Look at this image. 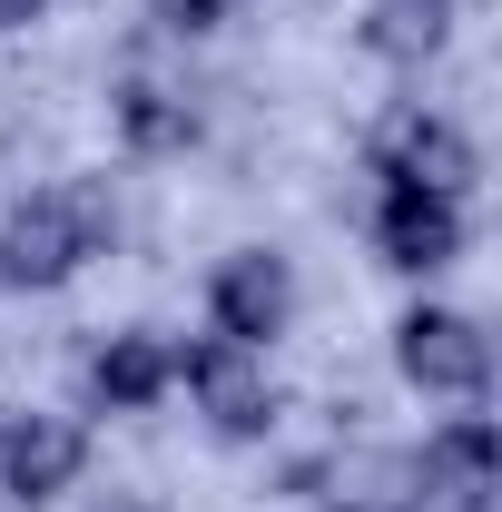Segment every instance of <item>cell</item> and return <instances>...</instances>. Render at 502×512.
Wrapping results in <instances>:
<instances>
[{"mask_svg": "<svg viewBox=\"0 0 502 512\" xmlns=\"http://www.w3.org/2000/svg\"><path fill=\"white\" fill-rule=\"evenodd\" d=\"M394 365H404L414 394H443V404H483L493 394V345H483V325L453 316V306H414L394 325Z\"/></svg>", "mask_w": 502, "mask_h": 512, "instance_id": "obj_3", "label": "cell"}, {"mask_svg": "<svg viewBox=\"0 0 502 512\" xmlns=\"http://www.w3.org/2000/svg\"><path fill=\"white\" fill-rule=\"evenodd\" d=\"M178 384H188V404L207 414L217 444H256V434L276 424V384H266V355H256V345L197 335V345H178Z\"/></svg>", "mask_w": 502, "mask_h": 512, "instance_id": "obj_2", "label": "cell"}, {"mask_svg": "<svg viewBox=\"0 0 502 512\" xmlns=\"http://www.w3.org/2000/svg\"><path fill=\"white\" fill-rule=\"evenodd\" d=\"M375 178L463 197V188H473V138H463L453 119H434V109H404V119L384 128V148H375Z\"/></svg>", "mask_w": 502, "mask_h": 512, "instance_id": "obj_7", "label": "cell"}, {"mask_svg": "<svg viewBox=\"0 0 502 512\" xmlns=\"http://www.w3.org/2000/svg\"><path fill=\"white\" fill-rule=\"evenodd\" d=\"M375 247H384V266H404V276L453 266V256H463V197L394 188V178H384V197H375Z\"/></svg>", "mask_w": 502, "mask_h": 512, "instance_id": "obj_6", "label": "cell"}, {"mask_svg": "<svg viewBox=\"0 0 502 512\" xmlns=\"http://www.w3.org/2000/svg\"><path fill=\"white\" fill-rule=\"evenodd\" d=\"M40 10H50V0H0V30H30Z\"/></svg>", "mask_w": 502, "mask_h": 512, "instance_id": "obj_13", "label": "cell"}, {"mask_svg": "<svg viewBox=\"0 0 502 512\" xmlns=\"http://www.w3.org/2000/svg\"><path fill=\"white\" fill-rule=\"evenodd\" d=\"M168 384H178V345L148 335V325H128V335H109V345L89 355V404H99V414H148Z\"/></svg>", "mask_w": 502, "mask_h": 512, "instance_id": "obj_8", "label": "cell"}, {"mask_svg": "<svg viewBox=\"0 0 502 512\" xmlns=\"http://www.w3.org/2000/svg\"><path fill=\"white\" fill-rule=\"evenodd\" d=\"M148 20H158V30H178V40H207V30L227 20V0H148Z\"/></svg>", "mask_w": 502, "mask_h": 512, "instance_id": "obj_12", "label": "cell"}, {"mask_svg": "<svg viewBox=\"0 0 502 512\" xmlns=\"http://www.w3.org/2000/svg\"><path fill=\"white\" fill-rule=\"evenodd\" d=\"M335 512H414V453H355L335 463Z\"/></svg>", "mask_w": 502, "mask_h": 512, "instance_id": "obj_10", "label": "cell"}, {"mask_svg": "<svg viewBox=\"0 0 502 512\" xmlns=\"http://www.w3.org/2000/svg\"><path fill=\"white\" fill-rule=\"evenodd\" d=\"M119 207L99 178H50L0 217V286H69L89 256H109Z\"/></svg>", "mask_w": 502, "mask_h": 512, "instance_id": "obj_1", "label": "cell"}, {"mask_svg": "<svg viewBox=\"0 0 502 512\" xmlns=\"http://www.w3.org/2000/svg\"><path fill=\"white\" fill-rule=\"evenodd\" d=\"M119 119H128V138H138V148H178V138H188V109H168V89H148V79H128L119 89Z\"/></svg>", "mask_w": 502, "mask_h": 512, "instance_id": "obj_11", "label": "cell"}, {"mask_svg": "<svg viewBox=\"0 0 502 512\" xmlns=\"http://www.w3.org/2000/svg\"><path fill=\"white\" fill-rule=\"evenodd\" d=\"M89 463V424L79 414H10L0 424V493L10 503H60Z\"/></svg>", "mask_w": 502, "mask_h": 512, "instance_id": "obj_5", "label": "cell"}, {"mask_svg": "<svg viewBox=\"0 0 502 512\" xmlns=\"http://www.w3.org/2000/svg\"><path fill=\"white\" fill-rule=\"evenodd\" d=\"M443 30H453V0H375L365 10V50L375 60H434L443 50Z\"/></svg>", "mask_w": 502, "mask_h": 512, "instance_id": "obj_9", "label": "cell"}, {"mask_svg": "<svg viewBox=\"0 0 502 512\" xmlns=\"http://www.w3.org/2000/svg\"><path fill=\"white\" fill-rule=\"evenodd\" d=\"M296 316V276H286V256L276 247H237L217 256V276H207V335H227V345H276Z\"/></svg>", "mask_w": 502, "mask_h": 512, "instance_id": "obj_4", "label": "cell"}, {"mask_svg": "<svg viewBox=\"0 0 502 512\" xmlns=\"http://www.w3.org/2000/svg\"><path fill=\"white\" fill-rule=\"evenodd\" d=\"M99 512H158V503H99Z\"/></svg>", "mask_w": 502, "mask_h": 512, "instance_id": "obj_14", "label": "cell"}]
</instances>
